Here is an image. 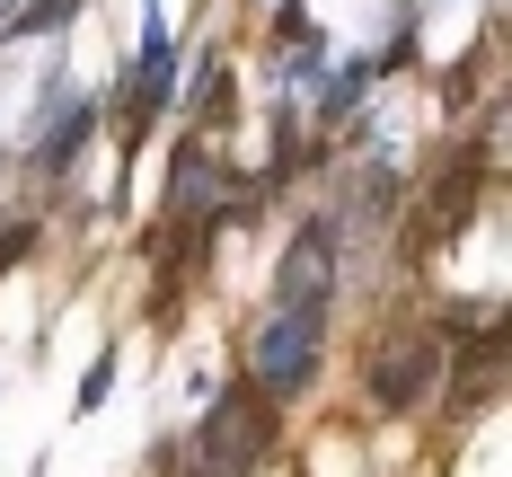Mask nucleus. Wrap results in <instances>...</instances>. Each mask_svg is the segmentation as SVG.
I'll use <instances>...</instances> for the list:
<instances>
[{"label":"nucleus","instance_id":"nucleus-9","mask_svg":"<svg viewBox=\"0 0 512 477\" xmlns=\"http://www.w3.org/2000/svg\"><path fill=\"white\" fill-rule=\"evenodd\" d=\"M115 371H124V354H115V345H98V354H89V371H80V389H71V424H89L106 398H115Z\"/></svg>","mask_w":512,"mask_h":477},{"label":"nucleus","instance_id":"nucleus-3","mask_svg":"<svg viewBox=\"0 0 512 477\" xmlns=\"http://www.w3.org/2000/svg\"><path fill=\"white\" fill-rule=\"evenodd\" d=\"M442 371H451V345H442L433 327H380V336L362 345V398H371L380 416H415V407L442 389Z\"/></svg>","mask_w":512,"mask_h":477},{"label":"nucleus","instance_id":"nucleus-10","mask_svg":"<svg viewBox=\"0 0 512 477\" xmlns=\"http://www.w3.org/2000/svg\"><path fill=\"white\" fill-rule=\"evenodd\" d=\"M36 239H45V212H36V204H27V212H0V274H9V265H27Z\"/></svg>","mask_w":512,"mask_h":477},{"label":"nucleus","instance_id":"nucleus-1","mask_svg":"<svg viewBox=\"0 0 512 477\" xmlns=\"http://www.w3.org/2000/svg\"><path fill=\"white\" fill-rule=\"evenodd\" d=\"M327 371V310H265L248 327V389L265 407H301Z\"/></svg>","mask_w":512,"mask_h":477},{"label":"nucleus","instance_id":"nucleus-7","mask_svg":"<svg viewBox=\"0 0 512 477\" xmlns=\"http://www.w3.org/2000/svg\"><path fill=\"white\" fill-rule=\"evenodd\" d=\"M230 177H239V168L212 151V133H177V142H168V177H159V212H168V221H204Z\"/></svg>","mask_w":512,"mask_h":477},{"label":"nucleus","instance_id":"nucleus-11","mask_svg":"<svg viewBox=\"0 0 512 477\" xmlns=\"http://www.w3.org/2000/svg\"><path fill=\"white\" fill-rule=\"evenodd\" d=\"M309 27H318V18H309V0H274V36H283V45H301Z\"/></svg>","mask_w":512,"mask_h":477},{"label":"nucleus","instance_id":"nucleus-2","mask_svg":"<svg viewBox=\"0 0 512 477\" xmlns=\"http://www.w3.org/2000/svg\"><path fill=\"white\" fill-rule=\"evenodd\" d=\"M204 398H212V407L195 416V469H204V477H248V469H265L283 407H265V398H256L248 371H239L230 389H204Z\"/></svg>","mask_w":512,"mask_h":477},{"label":"nucleus","instance_id":"nucleus-6","mask_svg":"<svg viewBox=\"0 0 512 477\" xmlns=\"http://www.w3.org/2000/svg\"><path fill=\"white\" fill-rule=\"evenodd\" d=\"M398 212H407V168L380 151L362 159L354 177H336V195H327V221L345 230V248H371V239H389L398 230Z\"/></svg>","mask_w":512,"mask_h":477},{"label":"nucleus","instance_id":"nucleus-8","mask_svg":"<svg viewBox=\"0 0 512 477\" xmlns=\"http://www.w3.org/2000/svg\"><path fill=\"white\" fill-rule=\"evenodd\" d=\"M89 0H9V27H0V53H27V45H53Z\"/></svg>","mask_w":512,"mask_h":477},{"label":"nucleus","instance_id":"nucleus-4","mask_svg":"<svg viewBox=\"0 0 512 477\" xmlns=\"http://www.w3.org/2000/svg\"><path fill=\"white\" fill-rule=\"evenodd\" d=\"M336 292H345V230L318 204L292 221V239L274 257V301L265 310H336Z\"/></svg>","mask_w":512,"mask_h":477},{"label":"nucleus","instance_id":"nucleus-5","mask_svg":"<svg viewBox=\"0 0 512 477\" xmlns=\"http://www.w3.org/2000/svg\"><path fill=\"white\" fill-rule=\"evenodd\" d=\"M98 124H106L98 89H71V98H53L45 115H27V177H36V186H71V168L98 142Z\"/></svg>","mask_w":512,"mask_h":477},{"label":"nucleus","instance_id":"nucleus-12","mask_svg":"<svg viewBox=\"0 0 512 477\" xmlns=\"http://www.w3.org/2000/svg\"><path fill=\"white\" fill-rule=\"evenodd\" d=\"M424 18V0H389V27H415Z\"/></svg>","mask_w":512,"mask_h":477},{"label":"nucleus","instance_id":"nucleus-13","mask_svg":"<svg viewBox=\"0 0 512 477\" xmlns=\"http://www.w3.org/2000/svg\"><path fill=\"white\" fill-rule=\"evenodd\" d=\"M248 9H274V0H248Z\"/></svg>","mask_w":512,"mask_h":477}]
</instances>
